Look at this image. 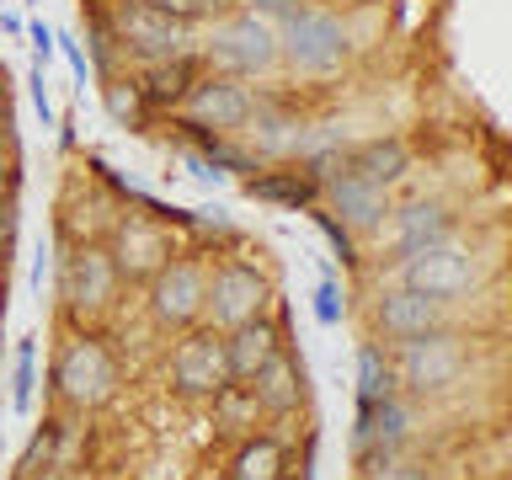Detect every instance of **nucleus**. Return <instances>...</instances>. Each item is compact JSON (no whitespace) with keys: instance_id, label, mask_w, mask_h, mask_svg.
Here are the masks:
<instances>
[{"instance_id":"a211bd4d","label":"nucleus","mask_w":512,"mask_h":480,"mask_svg":"<svg viewBox=\"0 0 512 480\" xmlns=\"http://www.w3.org/2000/svg\"><path fill=\"white\" fill-rule=\"evenodd\" d=\"M246 198L256 203H278V208H310L320 203V176L304 166V171H262V176H251L246 182Z\"/></svg>"},{"instance_id":"b1692460","label":"nucleus","mask_w":512,"mask_h":480,"mask_svg":"<svg viewBox=\"0 0 512 480\" xmlns=\"http://www.w3.org/2000/svg\"><path fill=\"white\" fill-rule=\"evenodd\" d=\"M32 390H38V347H32V336L16 342V363H11V406L16 411H32Z\"/></svg>"},{"instance_id":"cd10ccee","label":"nucleus","mask_w":512,"mask_h":480,"mask_svg":"<svg viewBox=\"0 0 512 480\" xmlns=\"http://www.w3.org/2000/svg\"><path fill=\"white\" fill-rule=\"evenodd\" d=\"M315 320H320V326H336V320H342V294H336V278H320L315 283Z\"/></svg>"},{"instance_id":"4be33fe9","label":"nucleus","mask_w":512,"mask_h":480,"mask_svg":"<svg viewBox=\"0 0 512 480\" xmlns=\"http://www.w3.org/2000/svg\"><path fill=\"white\" fill-rule=\"evenodd\" d=\"M288 459H283V443L267 438V432H251L240 438L235 459H230V480H283Z\"/></svg>"},{"instance_id":"ddd939ff","label":"nucleus","mask_w":512,"mask_h":480,"mask_svg":"<svg viewBox=\"0 0 512 480\" xmlns=\"http://www.w3.org/2000/svg\"><path fill=\"white\" fill-rule=\"evenodd\" d=\"M166 379L182 400H214L219 390H230V363H224V331L214 326H192L182 331V342L166 358Z\"/></svg>"},{"instance_id":"2eb2a0df","label":"nucleus","mask_w":512,"mask_h":480,"mask_svg":"<svg viewBox=\"0 0 512 480\" xmlns=\"http://www.w3.org/2000/svg\"><path fill=\"white\" fill-rule=\"evenodd\" d=\"M390 224H395V256H416L427 246L454 240V208L443 198H416L406 208H390Z\"/></svg>"},{"instance_id":"5701e85b","label":"nucleus","mask_w":512,"mask_h":480,"mask_svg":"<svg viewBox=\"0 0 512 480\" xmlns=\"http://www.w3.org/2000/svg\"><path fill=\"white\" fill-rule=\"evenodd\" d=\"M395 395H400L395 363L384 358L379 347H363L358 352V411H374V406H384V400H395Z\"/></svg>"},{"instance_id":"f257e3e1","label":"nucleus","mask_w":512,"mask_h":480,"mask_svg":"<svg viewBox=\"0 0 512 480\" xmlns=\"http://www.w3.org/2000/svg\"><path fill=\"white\" fill-rule=\"evenodd\" d=\"M198 59L214 75H235V80H262L283 70V43H278V22L256 11H230L208 27V38H198Z\"/></svg>"},{"instance_id":"58836bf2","label":"nucleus","mask_w":512,"mask_h":480,"mask_svg":"<svg viewBox=\"0 0 512 480\" xmlns=\"http://www.w3.org/2000/svg\"><path fill=\"white\" fill-rule=\"evenodd\" d=\"M363 480H368V475H363Z\"/></svg>"},{"instance_id":"e433bc0d","label":"nucleus","mask_w":512,"mask_h":480,"mask_svg":"<svg viewBox=\"0 0 512 480\" xmlns=\"http://www.w3.org/2000/svg\"><path fill=\"white\" fill-rule=\"evenodd\" d=\"M6 299H11V262L0 256V315H6Z\"/></svg>"},{"instance_id":"6e6552de","label":"nucleus","mask_w":512,"mask_h":480,"mask_svg":"<svg viewBox=\"0 0 512 480\" xmlns=\"http://www.w3.org/2000/svg\"><path fill=\"white\" fill-rule=\"evenodd\" d=\"M400 283L416 288L427 299H464L486 283V256L464 240H443V246H427L416 256H400Z\"/></svg>"},{"instance_id":"423d86ee","label":"nucleus","mask_w":512,"mask_h":480,"mask_svg":"<svg viewBox=\"0 0 512 480\" xmlns=\"http://www.w3.org/2000/svg\"><path fill=\"white\" fill-rule=\"evenodd\" d=\"M54 395L64 400L70 411H102L123 384V368L112 358V347L102 336H75V342L59 347L54 358Z\"/></svg>"},{"instance_id":"2f4dec72","label":"nucleus","mask_w":512,"mask_h":480,"mask_svg":"<svg viewBox=\"0 0 512 480\" xmlns=\"http://www.w3.org/2000/svg\"><path fill=\"white\" fill-rule=\"evenodd\" d=\"M27 38H32V64H43V70H48V59L59 54L54 27H48V22H27Z\"/></svg>"},{"instance_id":"bb28decb","label":"nucleus","mask_w":512,"mask_h":480,"mask_svg":"<svg viewBox=\"0 0 512 480\" xmlns=\"http://www.w3.org/2000/svg\"><path fill=\"white\" fill-rule=\"evenodd\" d=\"M144 6H155V11H166V16H176V22H203V16H214L224 0H144Z\"/></svg>"},{"instance_id":"dca6fc26","label":"nucleus","mask_w":512,"mask_h":480,"mask_svg":"<svg viewBox=\"0 0 512 480\" xmlns=\"http://www.w3.org/2000/svg\"><path fill=\"white\" fill-rule=\"evenodd\" d=\"M251 395L256 406H262L267 416H294L304 406V395H310V379H304V363L294 358L288 347H278L267 358V368L251 379Z\"/></svg>"},{"instance_id":"4c0bfd02","label":"nucleus","mask_w":512,"mask_h":480,"mask_svg":"<svg viewBox=\"0 0 512 480\" xmlns=\"http://www.w3.org/2000/svg\"><path fill=\"white\" fill-rule=\"evenodd\" d=\"M0 32H6V38H22L27 22H22V16H0Z\"/></svg>"},{"instance_id":"f3484780","label":"nucleus","mask_w":512,"mask_h":480,"mask_svg":"<svg viewBox=\"0 0 512 480\" xmlns=\"http://www.w3.org/2000/svg\"><path fill=\"white\" fill-rule=\"evenodd\" d=\"M283 347V331L267 315L246 320V326L224 331V363H230V384H251L267 368V358Z\"/></svg>"},{"instance_id":"f03ea898","label":"nucleus","mask_w":512,"mask_h":480,"mask_svg":"<svg viewBox=\"0 0 512 480\" xmlns=\"http://www.w3.org/2000/svg\"><path fill=\"white\" fill-rule=\"evenodd\" d=\"M278 43H283V70L294 80H336L352 64V32L342 27V16L315 6L283 16Z\"/></svg>"},{"instance_id":"9d476101","label":"nucleus","mask_w":512,"mask_h":480,"mask_svg":"<svg viewBox=\"0 0 512 480\" xmlns=\"http://www.w3.org/2000/svg\"><path fill=\"white\" fill-rule=\"evenodd\" d=\"M272 304V278L262 262H246V256H230V262H219L208 272V310L203 320L214 331H235L246 326V320L267 315Z\"/></svg>"},{"instance_id":"f8f14e48","label":"nucleus","mask_w":512,"mask_h":480,"mask_svg":"<svg viewBox=\"0 0 512 480\" xmlns=\"http://www.w3.org/2000/svg\"><path fill=\"white\" fill-rule=\"evenodd\" d=\"M256 112V91L251 80H235V75H198L192 80V91L182 96V107H176V118L187 128H203V134H246Z\"/></svg>"},{"instance_id":"39448f33","label":"nucleus","mask_w":512,"mask_h":480,"mask_svg":"<svg viewBox=\"0 0 512 480\" xmlns=\"http://www.w3.org/2000/svg\"><path fill=\"white\" fill-rule=\"evenodd\" d=\"M395 374H400V395L438 400L448 390H459L464 374H470V342L459 331H427L416 342H400Z\"/></svg>"},{"instance_id":"6ab92c4d","label":"nucleus","mask_w":512,"mask_h":480,"mask_svg":"<svg viewBox=\"0 0 512 480\" xmlns=\"http://www.w3.org/2000/svg\"><path fill=\"white\" fill-rule=\"evenodd\" d=\"M144 102L150 107H182V96L192 91V80H198V54H182V59H166V64H144L134 75Z\"/></svg>"},{"instance_id":"7c9ffc66","label":"nucleus","mask_w":512,"mask_h":480,"mask_svg":"<svg viewBox=\"0 0 512 480\" xmlns=\"http://www.w3.org/2000/svg\"><path fill=\"white\" fill-rule=\"evenodd\" d=\"M48 464H54V427H48V432H38V438H32L27 459H22V470H27V475H43Z\"/></svg>"},{"instance_id":"412c9836","label":"nucleus","mask_w":512,"mask_h":480,"mask_svg":"<svg viewBox=\"0 0 512 480\" xmlns=\"http://www.w3.org/2000/svg\"><path fill=\"white\" fill-rule=\"evenodd\" d=\"M347 166L363 171L368 182H379V187H395L400 176L411 171V150L400 139H368L358 150H347Z\"/></svg>"},{"instance_id":"393cba45","label":"nucleus","mask_w":512,"mask_h":480,"mask_svg":"<svg viewBox=\"0 0 512 480\" xmlns=\"http://www.w3.org/2000/svg\"><path fill=\"white\" fill-rule=\"evenodd\" d=\"M86 64H91V70L96 75H123V48H118V38H112V27H107V16L102 11H96V22H91V54H86Z\"/></svg>"},{"instance_id":"c756f323","label":"nucleus","mask_w":512,"mask_h":480,"mask_svg":"<svg viewBox=\"0 0 512 480\" xmlns=\"http://www.w3.org/2000/svg\"><path fill=\"white\" fill-rule=\"evenodd\" d=\"M16 235H22V208H16V198L0 203V256L11 262V251H16Z\"/></svg>"},{"instance_id":"473e14b6","label":"nucleus","mask_w":512,"mask_h":480,"mask_svg":"<svg viewBox=\"0 0 512 480\" xmlns=\"http://www.w3.org/2000/svg\"><path fill=\"white\" fill-rule=\"evenodd\" d=\"M304 6V0H246V11L267 16V22H283V16H294Z\"/></svg>"},{"instance_id":"72a5a7b5","label":"nucleus","mask_w":512,"mask_h":480,"mask_svg":"<svg viewBox=\"0 0 512 480\" xmlns=\"http://www.w3.org/2000/svg\"><path fill=\"white\" fill-rule=\"evenodd\" d=\"M54 43H59L64 64H70V70H75V80H86V70H91V64H86V48H80L75 38H59V32H54Z\"/></svg>"},{"instance_id":"aec40b11","label":"nucleus","mask_w":512,"mask_h":480,"mask_svg":"<svg viewBox=\"0 0 512 480\" xmlns=\"http://www.w3.org/2000/svg\"><path fill=\"white\" fill-rule=\"evenodd\" d=\"M102 112L112 118V128H123V134H144L155 107L144 102V91H139L134 75H107L102 80Z\"/></svg>"},{"instance_id":"c9c22d12","label":"nucleus","mask_w":512,"mask_h":480,"mask_svg":"<svg viewBox=\"0 0 512 480\" xmlns=\"http://www.w3.org/2000/svg\"><path fill=\"white\" fill-rule=\"evenodd\" d=\"M0 128H11V86H6V64H0Z\"/></svg>"},{"instance_id":"0eeeda50","label":"nucleus","mask_w":512,"mask_h":480,"mask_svg":"<svg viewBox=\"0 0 512 480\" xmlns=\"http://www.w3.org/2000/svg\"><path fill=\"white\" fill-rule=\"evenodd\" d=\"M310 171L320 176V198L331 203V214L347 224L352 235H374L390 219V187L368 182L363 171L347 166V155H315Z\"/></svg>"},{"instance_id":"c85d7f7f","label":"nucleus","mask_w":512,"mask_h":480,"mask_svg":"<svg viewBox=\"0 0 512 480\" xmlns=\"http://www.w3.org/2000/svg\"><path fill=\"white\" fill-rule=\"evenodd\" d=\"M27 86H32V107H38L43 128H54L59 118H54V96H48V75H43V64H32V70H27Z\"/></svg>"},{"instance_id":"9b49d317","label":"nucleus","mask_w":512,"mask_h":480,"mask_svg":"<svg viewBox=\"0 0 512 480\" xmlns=\"http://www.w3.org/2000/svg\"><path fill=\"white\" fill-rule=\"evenodd\" d=\"M107 251H112V262H118L123 283H150L155 272L176 256V235L160 214H134V208H128V214L112 219Z\"/></svg>"},{"instance_id":"7ed1b4c3","label":"nucleus","mask_w":512,"mask_h":480,"mask_svg":"<svg viewBox=\"0 0 512 480\" xmlns=\"http://www.w3.org/2000/svg\"><path fill=\"white\" fill-rule=\"evenodd\" d=\"M112 38H118L123 59L128 64H166V59H182V54H198V38H192L187 22H176V16L144 6V0H112L102 11Z\"/></svg>"},{"instance_id":"f704fd0d","label":"nucleus","mask_w":512,"mask_h":480,"mask_svg":"<svg viewBox=\"0 0 512 480\" xmlns=\"http://www.w3.org/2000/svg\"><path fill=\"white\" fill-rule=\"evenodd\" d=\"M16 192V155H11V139L0 144V203Z\"/></svg>"},{"instance_id":"4468645a","label":"nucleus","mask_w":512,"mask_h":480,"mask_svg":"<svg viewBox=\"0 0 512 480\" xmlns=\"http://www.w3.org/2000/svg\"><path fill=\"white\" fill-rule=\"evenodd\" d=\"M374 326L390 336V342H416L427 331H448V299H427L416 288L395 283L374 299Z\"/></svg>"},{"instance_id":"a878e982","label":"nucleus","mask_w":512,"mask_h":480,"mask_svg":"<svg viewBox=\"0 0 512 480\" xmlns=\"http://www.w3.org/2000/svg\"><path fill=\"white\" fill-rule=\"evenodd\" d=\"M310 214H315V224H320V235H326V240H331V246H336V251H342V262H358V235H352V230H347V224H342V219H336V214H331V208H320V203L310 208Z\"/></svg>"},{"instance_id":"1a4fd4ad","label":"nucleus","mask_w":512,"mask_h":480,"mask_svg":"<svg viewBox=\"0 0 512 480\" xmlns=\"http://www.w3.org/2000/svg\"><path fill=\"white\" fill-rule=\"evenodd\" d=\"M144 310L160 331H192L203 326V310H208V267L198 256H182L176 251L166 267L144 283Z\"/></svg>"},{"instance_id":"20e7f679","label":"nucleus","mask_w":512,"mask_h":480,"mask_svg":"<svg viewBox=\"0 0 512 480\" xmlns=\"http://www.w3.org/2000/svg\"><path fill=\"white\" fill-rule=\"evenodd\" d=\"M123 294L118 262H112L107 240H75L59 256V310L70 320H96L107 315Z\"/></svg>"}]
</instances>
